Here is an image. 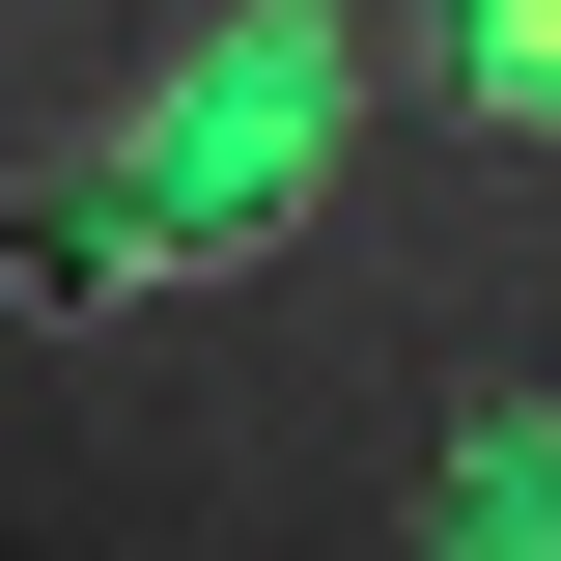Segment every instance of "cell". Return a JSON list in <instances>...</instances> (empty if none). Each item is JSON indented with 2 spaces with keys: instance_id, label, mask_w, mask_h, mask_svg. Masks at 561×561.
Wrapping results in <instances>:
<instances>
[{
  "instance_id": "obj_1",
  "label": "cell",
  "mask_w": 561,
  "mask_h": 561,
  "mask_svg": "<svg viewBox=\"0 0 561 561\" xmlns=\"http://www.w3.org/2000/svg\"><path fill=\"white\" fill-rule=\"evenodd\" d=\"M309 169H337V28L280 0V28H197V84H169L113 169H57V197L0 225V280H28V309H113L140 253H225V225H280Z\"/></svg>"
},
{
  "instance_id": "obj_2",
  "label": "cell",
  "mask_w": 561,
  "mask_h": 561,
  "mask_svg": "<svg viewBox=\"0 0 561 561\" xmlns=\"http://www.w3.org/2000/svg\"><path fill=\"white\" fill-rule=\"evenodd\" d=\"M449 534H534V561H561V421H534V393L449 421Z\"/></svg>"
},
{
  "instance_id": "obj_3",
  "label": "cell",
  "mask_w": 561,
  "mask_h": 561,
  "mask_svg": "<svg viewBox=\"0 0 561 561\" xmlns=\"http://www.w3.org/2000/svg\"><path fill=\"white\" fill-rule=\"evenodd\" d=\"M449 57H478V113H534V140H561V0H449Z\"/></svg>"
}]
</instances>
